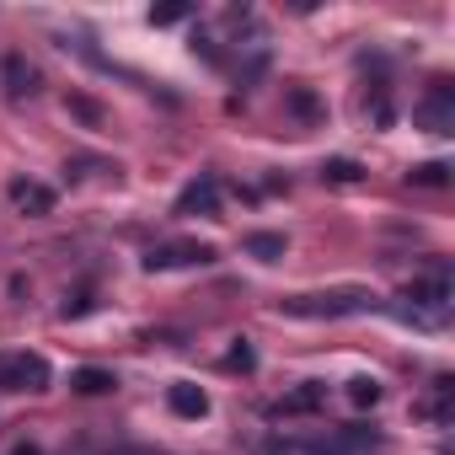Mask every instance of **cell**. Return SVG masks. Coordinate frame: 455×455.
Segmentation results:
<instances>
[{
    "instance_id": "52a82bcc",
    "label": "cell",
    "mask_w": 455,
    "mask_h": 455,
    "mask_svg": "<svg viewBox=\"0 0 455 455\" xmlns=\"http://www.w3.org/2000/svg\"><path fill=\"white\" fill-rule=\"evenodd\" d=\"M322 402H327V386L306 380V386H295L290 396L274 402V418H306V412H322Z\"/></svg>"
},
{
    "instance_id": "d6986e66",
    "label": "cell",
    "mask_w": 455,
    "mask_h": 455,
    "mask_svg": "<svg viewBox=\"0 0 455 455\" xmlns=\"http://www.w3.org/2000/svg\"><path fill=\"white\" fill-rule=\"evenodd\" d=\"M182 17H188V6H156V12H150L156 28H172V22H182Z\"/></svg>"
},
{
    "instance_id": "2e32d148",
    "label": "cell",
    "mask_w": 455,
    "mask_h": 455,
    "mask_svg": "<svg viewBox=\"0 0 455 455\" xmlns=\"http://www.w3.org/2000/svg\"><path fill=\"white\" fill-rule=\"evenodd\" d=\"M290 108H295L300 118H322V102H316V92H306V86H290Z\"/></svg>"
},
{
    "instance_id": "3957f363",
    "label": "cell",
    "mask_w": 455,
    "mask_h": 455,
    "mask_svg": "<svg viewBox=\"0 0 455 455\" xmlns=\"http://www.w3.org/2000/svg\"><path fill=\"white\" fill-rule=\"evenodd\" d=\"M412 124L428 129V134H450L455 129V92H450V81H434L423 92V102L412 108Z\"/></svg>"
},
{
    "instance_id": "ffe728a7",
    "label": "cell",
    "mask_w": 455,
    "mask_h": 455,
    "mask_svg": "<svg viewBox=\"0 0 455 455\" xmlns=\"http://www.w3.org/2000/svg\"><path fill=\"white\" fill-rule=\"evenodd\" d=\"M12 455H44V450H38L33 439H22V444H12Z\"/></svg>"
},
{
    "instance_id": "277c9868",
    "label": "cell",
    "mask_w": 455,
    "mask_h": 455,
    "mask_svg": "<svg viewBox=\"0 0 455 455\" xmlns=\"http://www.w3.org/2000/svg\"><path fill=\"white\" fill-rule=\"evenodd\" d=\"M204 268V263H214V247H204V242H166V247H156L150 258H145V268L150 274H161V268Z\"/></svg>"
},
{
    "instance_id": "ba28073f",
    "label": "cell",
    "mask_w": 455,
    "mask_h": 455,
    "mask_svg": "<svg viewBox=\"0 0 455 455\" xmlns=\"http://www.w3.org/2000/svg\"><path fill=\"white\" fill-rule=\"evenodd\" d=\"M0 81H6L12 97H33V92H38V70H33L22 54H6V60H0Z\"/></svg>"
},
{
    "instance_id": "6da1fadb",
    "label": "cell",
    "mask_w": 455,
    "mask_h": 455,
    "mask_svg": "<svg viewBox=\"0 0 455 455\" xmlns=\"http://www.w3.org/2000/svg\"><path fill=\"white\" fill-rule=\"evenodd\" d=\"M284 316H306V322H338V316H364L375 311L370 290H322V295H290L279 300Z\"/></svg>"
},
{
    "instance_id": "5b68a950",
    "label": "cell",
    "mask_w": 455,
    "mask_h": 455,
    "mask_svg": "<svg viewBox=\"0 0 455 455\" xmlns=\"http://www.w3.org/2000/svg\"><path fill=\"white\" fill-rule=\"evenodd\" d=\"M12 204H17L22 214L44 220V214H54V188H44V182H33V177H17V182H12Z\"/></svg>"
},
{
    "instance_id": "30bf717a",
    "label": "cell",
    "mask_w": 455,
    "mask_h": 455,
    "mask_svg": "<svg viewBox=\"0 0 455 455\" xmlns=\"http://www.w3.org/2000/svg\"><path fill=\"white\" fill-rule=\"evenodd\" d=\"M113 386H118V375L113 370H97V364H81L70 375V391H81V396H108Z\"/></svg>"
},
{
    "instance_id": "7c38bea8",
    "label": "cell",
    "mask_w": 455,
    "mask_h": 455,
    "mask_svg": "<svg viewBox=\"0 0 455 455\" xmlns=\"http://www.w3.org/2000/svg\"><path fill=\"white\" fill-rule=\"evenodd\" d=\"M247 252H252L258 263H279V258H284V236H279V231H252V236H247Z\"/></svg>"
},
{
    "instance_id": "8992f818",
    "label": "cell",
    "mask_w": 455,
    "mask_h": 455,
    "mask_svg": "<svg viewBox=\"0 0 455 455\" xmlns=\"http://www.w3.org/2000/svg\"><path fill=\"white\" fill-rule=\"evenodd\" d=\"M177 214H220V182L214 177H198L177 193Z\"/></svg>"
},
{
    "instance_id": "5bb4252c",
    "label": "cell",
    "mask_w": 455,
    "mask_h": 455,
    "mask_svg": "<svg viewBox=\"0 0 455 455\" xmlns=\"http://www.w3.org/2000/svg\"><path fill=\"white\" fill-rule=\"evenodd\" d=\"M322 177H327V182H359V177H364V166H359L354 156H332V161L322 166Z\"/></svg>"
},
{
    "instance_id": "9c48e42d",
    "label": "cell",
    "mask_w": 455,
    "mask_h": 455,
    "mask_svg": "<svg viewBox=\"0 0 455 455\" xmlns=\"http://www.w3.org/2000/svg\"><path fill=\"white\" fill-rule=\"evenodd\" d=\"M166 402H172L177 418H204V412H209V396H204V386H193V380H177V386L166 391Z\"/></svg>"
},
{
    "instance_id": "4fadbf2b",
    "label": "cell",
    "mask_w": 455,
    "mask_h": 455,
    "mask_svg": "<svg viewBox=\"0 0 455 455\" xmlns=\"http://www.w3.org/2000/svg\"><path fill=\"white\" fill-rule=\"evenodd\" d=\"M407 182H412V188H444V182H450V166H444V161H423V166L407 172Z\"/></svg>"
},
{
    "instance_id": "9a60e30c",
    "label": "cell",
    "mask_w": 455,
    "mask_h": 455,
    "mask_svg": "<svg viewBox=\"0 0 455 455\" xmlns=\"http://www.w3.org/2000/svg\"><path fill=\"white\" fill-rule=\"evenodd\" d=\"M348 402H354V407H375V402H380V380H370V375L348 380Z\"/></svg>"
},
{
    "instance_id": "7a4b0ae2",
    "label": "cell",
    "mask_w": 455,
    "mask_h": 455,
    "mask_svg": "<svg viewBox=\"0 0 455 455\" xmlns=\"http://www.w3.org/2000/svg\"><path fill=\"white\" fill-rule=\"evenodd\" d=\"M54 370L44 354H0V391H49Z\"/></svg>"
},
{
    "instance_id": "ac0fdd59",
    "label": "cell",
    "mask_w": 455,
    "mask_h": 455,
    "mask_svg": "<svg viewBox=\"0 0 455 455\" xmlns=\"http://www.w3.org/2000/svg\"><path fill=\"white\" fill-rule=\"evenodd\" d=\"M225 364H231V370H252V364H258V359H252V348H247V338H242L231 354H225Z\"/></svg>"
},
{
    "instance_id": "8fae6325",
    "label": "cell",
    "mask_w": 455,
    "mask_h": 455,
    "mask_svg": "<svg viewBox=\"0 0 455 455\" xmlns=\"http://www.w3.org/2000/svg\"><path fill=\"white\" fill-rule=\"evenodd\" d=\"M364 444H370V428H348V434H338V439H327V444H316L306 455H359Z\"/></svg>"
},
{
    "instance_id": "e0dca14e",
    "label": "cell",
    "mask_w": 455,
    "mask_h": 455,
    "mask_svg": "<svg viewBox=\"0 0 455 455\" xmlns=\"http://www.w3.org/2000/svg\"><path fill=\"white\" fill-rule=\"evenodd\" d=\"M65 108H70V113H76V118H86V124H92V129H102V108H97V102H92V97H65Z\"/></svg>"
}]
</instances>
